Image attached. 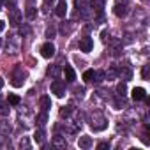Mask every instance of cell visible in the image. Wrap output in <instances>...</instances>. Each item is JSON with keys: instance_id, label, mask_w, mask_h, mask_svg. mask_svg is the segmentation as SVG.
<instances>
[{"instance_id": "11", "label": "cell", "mask_w": 150, "mask_h": 150, "mask_svg": "<svg viewBox=\"0 0 150 150\" xmlns=\"http://www.w3.org/2000/svg\"><path fill=\"white\" fill-rule=\"evenodd\" d=\"M13 132V125L7 120H0V136H9Z\"/></svg>"}, {"instance_id": "2", "label": "cell", "mask_w": 150, "mask_h": 150, "mask_svg": "<svg viewBox=\"0 0 150 150\" xmlns=\"http://www.w3.org/2000/svg\"><path fill=\"white\" fill-rule=\"evenodd\" d=\"M74 6H76V9H78L80 18L87 20V18L90 16V6H88L87 0H76V2H74Z\"/></svg>"}, {"instance_id": "14", "label": "cell", "mask_w": 150, "mask_h": 150, "mask_svg": "<svg viewBox=\"0 0 150 150\" xmlns=\"http://www.w3.org/2000/svg\"><path fill=\"white\" fill-rule=\"evenodd\" d=\"M78 145H80V148H90L92 146V138L90 136H80Z\"/></svg>"}, {"instance_id": "19", "label": "cell", "mask_w": 150, "mask_h": 150, "mask_svg": "<svg viewBox=\"0 0 150 150\" xmlns=\"http://www.w3.org/2000/svg\"><path fill=\"white\" fill-rule=\"evenodd\" d=\"M83 80H85V81H88V83H90V81H94V80H96V71H94V69L85 71V72H83Z\"/></svg>"}, {"instance_id": "34", "label": "cell", "mask_w": 150, "mask_h": 150, "mask_svg": "<svg viewBox=\"0 0 150 150\" xmlns=\"http://www.w3.org/2000/svg\"><path fill=\"white\" fill-rule=\"evenodd\" d=\"M0 46H2V37H0Z\"/></svg>"}, {"instance_id": "10", "label": "cell", "mask_w": 150, "mask_h": 150, "mask_svg": "<svg viewBox=\"0 0 150 150\" xmlns=\"http://www.w3.org/2000/svg\"><path fill=\"white\" fill-rule=\"evenodd\" d=\"M51 146H55L57 150H64L67 146V141L64 136H53L51 138Z\"/></svg>"}, {"instance_id": "25", "label": "cell", "mask_w": 150, "mask_h": 150, "mask_svg": "<svg viewBox=\"0 0 150 150\" xmlns=\"http://www.w3.org/2000/svg\"><path fill=\"white\" fill-rule=\"evenodd\" d=\"M20 148H30V141H28V138H21L20 139Z\"/></svg>"}, {"instance_id": "9", "label": "cell", "mask_w": 150, "mask_h": 150, "mask_svg": "<svg viewBox=\"0 0 150 150\" xmlns=\"http://www.w3.org/2000/svg\"><path fill=\"white\" fill-rule=\"evenodd\" d=\"M41 55H42L44 58H51V57L55 55V46H53L51 42L42 44V46H41Z\"/></svg>"}, {"instance_id": "24", "label": "cell", "mask_w": 150, "mask_h": 150, "mask_svg": "<svg viewBox=\"0 0 150 150\" xmlns=\"http://www.w3.org/2000/svg\"><path fill=\"white\" fill-rule=\"evenodd\" d=\"M101 81H104V72L103 71H96V80H94V83H101Z\"/></svg>"}, {"instance_id": "16", "label": "cell", "mask_w": 150, "mask_h": 150, "mask_svg": "<svg viewBox=\"0 0 150 150\" xmlns=\"http://www.w3.org/2000/svg\"><path fill=\"white\" fill-rule=\"evenodd\" d=\"M39 104H41V108H42V111H48V110L51 108V99H50L48 96H42V97L39 99Z\"/></svg>"}, {"instance_id": "31", "label": "cell", "mask_w": 150, "mask_h": 150, "mask_svg": "<svg viewBox=\"0 0 150 150\" xmlns=\"http://www.w3.org/2000/svg\"><path fill=\"white\" fill-rule=\"evenodd\" d=\"M4 27H6V23H4L2 20H0V32H2V30H4Z\"/></svg>"}, {"instance_id": "32", "label": "cell", "mask_w": 150, "mask_h": 150, "mask_svg": "<svg viewBox=\"0 0 150 150\" xmlns=\"http://www.w3.org/2000/svg\"><path fill=\"white\" fill-rule=\"evenodd\" d=\"M2 87H4V80H2V78H0V88H2Z\"/></svg>"}, {"instance_id": "26", "label": "cell", "mask_w": 150, "mask_h": 150, "mask_svg": "<svg viewBox=\"0 0 150 150\" xmlns=\"http://www.w3.org/2000/svg\"><path fill=\"white\" fill-rule=\"evenodd\" d=\"M148 67H150V65H143V71H141L143 80H146V78H148Z\"/></svg>"}, {"instance_id": "29", "label": "cell", "mask_w": 150, "mask_h": 150, "mask_svg": "<svg viewBox=\"0 0 150 150\" xmlns=\"http://www.w3.org/2000/svg\"><path fill=\"white\" fill-rule=\"evenodd\" d=\"M20 32H21V35H27V34L30 32V28H28V27H21V28H20Z\"/></svg>"}, {"instance_id": "28", "label": "cell", "mask_w": 150, "mask_h": 150, "mask_svg": "<svg viewBox=\"0 0 150 150\" xmlns=\"http://www.w3.org/2000/svg\"><path fill=\"white\" fill-rule=\"evenodd\" d=\"M48 74H53V76H57V74H58V67H50V69H48Z\"/></svg>"}, {"instance_id": "17", "label": "cell", "mask_w": 150, "mask_h": 150, "mask_svg": "<svg viewBox=\"0 0 150 150\" xmlns=\"http://www.w3.org/2000/svg\"><path fill=\"white\" fill-rule=\"evenodd\" d=\"M34 139H35V143H39V145L44 141V129H42V127L35 129V132H34Z\"/></svg>"}, {"instance_id": "18", "label": "cell", "mask_w": 150, "mask_h": 150, "mask_svg": "<svg viewBox=\"0 0 150 150\" xmlns=\"http://www.w3.org/2000/svg\"><path fill=\"white\" fill-rule=\"evenodd\" d=\"M117 94H118V97H124V96L127 94V83H125V81H120V83L117 85Z\"/></svg>"}, {"instance_id": "23", "label": "cell", "mask_w": 150, "mask_h": 150, "mask_svg": "<svg viewBox=\"0 0 150 150\" xmlns=\"http://www.w3.org/2000/svg\"><path fill=\"white\" fill-rule=\"evenodd\" d=\"M9 104L18 106V104H20V97H18L16 94H9Z\"/></svg>"}, {"instance_id": "7", "label": "cell", "mask_w": 150, "mask_h": 150, "mask_svg": "<svg viewBox=\"0 0 150 150\" xmlns=\"http://www.w3.org/2000/svg\"><path fill=\"white\" fill-rule=\"evenodd\" d=\"M90 9H92L97 16H103V13H104V0H92Z\"/></svg>"}, {"instance_id": "22", "label": "cell", "mask_w": 150, "mask_h": 150, "mask_svg": "<svg viewBox=\"0 0 150 150\" xmlns=\"http://www.w3.org/2000/svg\"><path fill=\"white\" fill-rule=\"evenodd\" d=\"M35 14H37V9H35V7H32V6H30V7H27L25 16H27L28 20H34V18H35Z\"/></svg>"}, {"instance_id": "4", "label": "cell", "mask_w": 150, "mask_h": 150, "mask_svg": "<svg viewBox=\"0 0 150 150\" xmlns=\"http://www.w3.org/2000/svg\"><path fill=\"white\" fill-rule=\"evenodd\" d=\"M20 21H21V13H20V9L14 6V7H11V13H9V23H11L13 27H18Z\"/></svg>"}, {"instance_id": "21", "label": "cell", "mask_w": 150, "mask_h": 150, "mask_svg": "<svg viewBox=\"0 0 150 150\" xmlns=\"http://www.w3.org/2000/svg\"><path fill=\"white\" fill-rule=\"evenodd\" d=\"M9 111H11L9 104H6V103L0 101V117H7V115H9Z\"/></svg>"}, {"instance_id": "1", "label": "cell", "mask_w": 150, "mask_h": 150, "mask_svg": "<svg viewBox=\"0 0 150 150\" xmlns=\"http://www.w3.org/2000/svg\"><path fill=\"white\" fill-rule=\"evenodd\" d=\"M90 127L94 131H104L108 127V118L101 111H94L90 113Z\"/></svg>"}, {"instance_id": "20", "label": "cell", "mask_w": 150, "mask_h": 150, "mask_svg": "<svg viewBox=\"0 0 150 150\" xmlns=\"http://www.w3.org/2000/svg\"><path fill=\"white\" fill-rule=\"evenodd\" d=\"M46 122H48V111H41V113L37 115V124H39V125L42 127V125H44Z\"/></svg>"}, {"instance_id": "5", "label": "cell", "mask_w": 150, "mask_h": 150, "mask_svg": "<svg viewBox=\"0 0 150 150\" xmlns=\"http://www.w3.org/2000/svg\"><path fill=\"white\" fill-rule=\"evenodd\" d=\"M25 76H27V74L23 72V69L18 67V69L14 71V76H13V85H14V87H21L23 81H25Z\"/></svg>"}, {"instance_id": "33", "label": "cell", "mask_w": 150, "mask_h": 150, "mask_svg": "<svg viewBox=\"0 0 150 150\" xmlns=\"http://www.w3.org/2000/svg\"><path fill=\"white\" fill-rule=\"evenodd\" d=\"M0 11H2V0H0Z\"/></svg>"}, {"instance_id": "27", "label": "cell", "mask_w": 150, "mask_h": 150, "mask_svg": "<svg viewBox=\"0 0 150 150\" xmlns=\"http://www.w3.org/2000/svg\"><path fill=\"white\" fill-rule=\"evenodd\" d=\"M53 35H55V27H50L46 30V37H53Z\"/></svg>"}, {"instance_id": "8", "label": "cell", "mask_w": 150, "mask_h": 150, "mask_svg": "<svg viewBox=\"0 0 150 150\" xmlns=\"http://www.w3.org/2000/svg\"><path fill=\"white\" fill-rule=\"evenodd\" d=\"M92 48H94V41L90 37H81L80 39V50L81 51L88 53V51H92Z\"/></svg>"}, {"instance_id": "3", "label": "cell", "mask_w": 150, "mask_h": 150, "mask_svg": "<svg viewBox=\"0 0 150 150\" xmlns=\"http://www.w3.org/2000/svg\"><path fill=\"white\" fill-rule=\"evenodd\" d=\"M51 94H55L57 97H64L65 96V85H64V81L55 80L51 83Z\"/></svg>"}, {"instance_id": "6", "label": "cell", "mask_w": 150, "mask_h": 150, "mask_svg": "<svg viewBox=\"0 0 150 150\" xmlns=\"http://www.w3.org/2000/svg\"><path fill=\"white\" fill-rule=\"evenodd\" d=\"M113 13L118 16V18H125L127 16V13H129V6L124 2V4H120V2H117V6H115V9H113Z\"/></svg>"}, {"instance_id": "15", "label": "cell", "mask_w": 150, "mask_h": 150, "mask_svg": "<svg viewBox=\"0 0 150 150\" xmlns=\"http://www.w3.org/2000/svg\"><path fill=\"white\" fill-rule=\"evenodd\" d=\"M55 13H57V16H60V18H64V16L67 14V4H65V0H62V2L57 6Z\"/></svg>"}, {"instance_id": "35", "label": "cell", "mask_w": 150, "mask_h": 150, "mask_svg": "<svg viewBox=\"0 0 150 150\" xmlns=\"http://www.w3.org/2000/svg\"><path fill=\"white\" fill-rule=\"evenodd\" d=\"M46 4H50V0H46Z\"/></svg>"}, {"instance_id": "13", "label": "cell", "mask_w": 150, "mask_h": 150, "mask_svg": "<svg viewBox=\"0 0 150 150\" xmlns=\"http://www.w3.org/2000/svg\"><path fill=\"white\" fill-rule=\"evenodd\" d=\"M64 74H65V80H67L69 83H72L74 80H76V72H74V69H72L71 65H65V67H64Z\"/></svg>"}, {"instance_id": "12", "label": "cell", "mask_w": 150, "mask_h": 150, "mask_svg": "<svg viewBox=\"0 0 150 150\" xmlns=\"http://www.w3.org/2000/svg\"><path fill=\"white\" fill-rule=\"evenodd\" d=\"M131 96H132V99H134V101H143V99H146V92H145V88H141V87L132 88Z\"/></svg>"}, {"instance_id": "30", "label": "cell", "mask_w": 150, "mask_h": 150, "mask_svg": "<svg viewBox=\"0 0 150 150\" xmlns=\"http://www.w3.org/2000/svg\"><path fill=\"white\" fill-rule=\"evenodd\" d=\"M97 148H99V150H106V148H110V145H108V143H99Z\"/></svg>"}]
</instances>
